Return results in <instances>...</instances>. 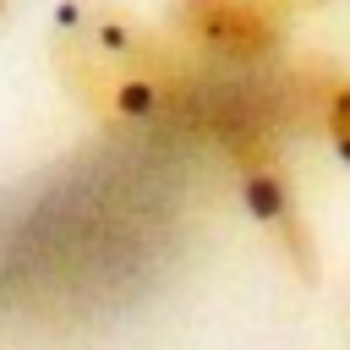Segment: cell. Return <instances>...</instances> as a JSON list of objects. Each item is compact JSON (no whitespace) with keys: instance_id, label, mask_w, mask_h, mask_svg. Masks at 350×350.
<instances>
[{"instance_id":"1","label":"cell","mask_w":350,"mask_h":350,"mask_svg":"<svg viewBox=\"0 0 350 350\" xmlns=\"http://www.w3.org/2000/svg\"><path fill=\"white\" fill-rule=\"evenodd\" d=\"M44 55L71 109L104 131L159 126L186 93L175 38L126 0H55Z\"/></svg>"},{"instance_id":"2","label":"cell","mask_w":350,"mask_h":350,"mask_svg":"<svg viewBox=\"0 0 350 350\" xmlns=\"http://www.w3.org/2000/svg\"><path fill=\"white\" fill-rule=\"evenodd\" d=\"M170 38L224 60V66H262L290 44V16L279 0H170Z\"/></svg>"},{"instance_id":"3","label":"cell","mask_w":350,"mask_h":350,"mask_svg":"<svg viewBox=\"0 0 350 350\" xmlns=\"http://www.w3.org/2000/svg\"><path fill=\"white\" fill-rule=\"evenodd\" d=\"M230 164H235V180H241V197L252 208V219L273 235V246L284 252V262L301 273V279H317V241L301 219V202H295V186L268 142V131L257 126H241V137H230Z\"/></svg>"},{"instance_id":"4","label":"cell","mask_w":350,"mask_h":350,"mask_svg":"<svg viewBox=\"0 0 350 350\" xmlns=\"http://www.w3.org/2000/svg\"><path fill=\"white\" fill-rule=\"evenodd\" d=\"M323 137H328L334 159L350 164V77H339L334 93H328V104H323Z\"/></svg>"},{"instance_id":"5","label":"cell","mask_w":350,"mask_h":350,"mask_svg":"<svg viewBox=\"0 0 350 350\" xmlns=\"http://www.w3.org/2000/svg\"><path fill=\"white\" fill-rule=\"evenodd\" d=\"M284 11H317V5H328V0H279Z\"/></svg>"},{"instance_id":"6","label":"cell","mask_w":350,"mask_h":350,"mask_svg":"<svg viewBox=\"0 0 350 350\" xmlns=\"http://www.w3.org/2000/svg\"><path fill=\"white\" fill-rule=\"evenodd\" d=\"M22 11V0H0V27H11V16Z\"/></svg>"}]
</instances>
